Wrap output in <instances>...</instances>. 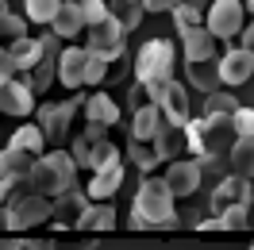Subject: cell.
<instances>
[{
    "mask_svg": "<svg viewBox=\"0 0 254 250\" xmlns=\"http://www.w3.org/2000/svg\"><path fill=\"white\" fill-rule=\"evenodd\" d=\"M177 208H174V192L166 188L162 177H143L139 181V192H135V204H131V227L139 231H158V227H177Z\"/></svg>",
    "mask_w": 254,
    "mask_h": 250,
    "instance_id": "obj_1",
    "label": "cell"
},
{
    "mask_svg": "<svg viewBox=\"0 0 254 250\" xmlns=\"http://www.w3.org/2000/svg\"><path fill=\"white\" fill-rule=\"evenodd\" d=\"M235 142V131H231V116H200V120H189L185 124V146L200 158V170L204 166H216Z\"/></svg>",
    "mask_w": 254,
    "mask_h": 250,
    "instance_id": "obj_2",
    "label": "cell"
},
{
    "mask_svg": "<svg viewBox=\"0 0 254 250\" xmlns=\"http://www.w3.org/2000/svg\"><path fill=\"white\" fill-rule=\"evenodd\" d=\"M69 188H77V166L69 150H47L43 158L31 162V173H27V192H39L47 200H58Z\"/></svg>",
    "mask_w": 254,
    "mask_h": 250,
    "instance_id": "obj_3",
    "label": "cell"
},
{
    "mask_svg": "<svg viewBox=\"0 0 254 250\" xmlns=\"http://www.w3.org/2000/svg\"><path fill=\"white\" fill-rule=\"evenodd\" d=\"M174 43L170 39H150L139 47L135 54V81L150 89V85H166V81H174Z\"/></svg>",
    "mask_w": 254,
    "mask_h": 250,
    "instance_id": "obj_4",
    "label": "cell"
},
{
    "mask_svg": "<svg viewBox=\"0 0 254 250\" xmlns=\"http://www.w3.org/2000/svg\"><path fill=\"white\" fill-rule=\"evenodd\" d=\"M81 104H85V96L73 93L65 100H58V104H43L39 108V131H43L47 146L62 150V142L69 139V127H73V116L81 112Z\"/></svg>",
    "mask_w": 254,
    "mask_h": 250,
    "instance_id": "obj_5",
    "label": "cell"
},
{
    "mask_svg": "<svg viewBox=\"0 0 254 250\" xmlns=\"http://www.w3.org/2000/svg\"><path fill=\"white\" fill-rule=\"evenodd\" d=\"M8 212V231H27L35 223H47L54 216V200L39 196V192H16L8 204H0Z\"/></svg>",
    "mask_w": 254,
    "mask_h": 250,
    "instance_id": "obj_6",
    "label": "cell"
},
{
    "mask_svg": "<svg viewBox=\"0 0 254 250\" xmlns=\"http://www.w3.org/2000/svg\"><path fill=\"white\" fill-rule=\"evenodd\" d=\"M146 96H150V104L162 112V120L174 127H185L192 120L189 116V89L181 85V81H166V85H150V89H143Z\"/></svg>",
    "mask_w": 254,
    "mask_h": 250,
    "instance_id": "obj_7",
    "label": "cell"
},
{
    "mask_svg": "<svg viewBox=\"0 0 254 250\" xmlns=\"http://www.w3.org/2000/svg\"><path fill=\"white\" fill-rule=\"evenodd\" d=\"M31 154L23 150H0V204H8L16 192H27V173H31Z\"/></svg>",
    "mask_w": 254,
    "mask_h": 250,
    "instance_id": "obj_8",
    "label": "cell"
},
{
    "mask_svg": "<svg viewBox=\"0 0 254 250\" xmlns=\"http://www.w3.org/2000/svg\"><path fill=\"white\" fill-rule=\"evenodd\" d=\"M204 27L212 39H235L243 31V0H212L204 12Z\"/></svg>",
    "mask_w": 254,
    "mask_h": 250,
    "instance_id": "obj_9",
    "label": "cell"
},
{
    "mask_svg": "<svg viewBox=\"0 0 254 250\" xmlns=\"http://www.w3.org/2000/svg\"><path fill=\"white\" fill-rule=\"evenodd\" d=\"M39 39H43V58L23 73V81H27V89H31V93H47L50 85H54V77H58V54H62L58 43H62V39H58L54 31H50V35H39Z\"/></svg>",
    "mask_w": 254,
    "mask_h": 250,
    "instance_id": "obj_10",
    "label": "cell"
},
{
    "mask_svg": "<svg viewBox=\"0 0 254 250\" xmlns=\"http://www.w3.org/2000/svg\"><path fill=\"white\" fill-rule=\"evenodd\" d=\"M85 50L100 54L104 62H120L124 58V27L116 19H104L96 27H85Z\"/></svg>",
    "mask_w": 254,
    "mask_h": 250,
    "instance_id": "obj_11",
    "label": "cell"
},
{
    "mask_svg": "<svg viewBox=\"0 0 254 250\" xmlns=\"http://www.w3.org/2000/svg\"><path fill=\"white\" fill-rule=\"evenodd\" d=\"M0 112L4 116H31L35 112V93L27 89L23 77H0Z\"/></svg>",
    "mask_w": 254,
    "mask_h": 250,
    "instance_id": "obj_12",
    "label": "cell"
},
{
    "mask_svg": "<svg viewBox=\"0 0 254 250\" xmlns=\"http://www.w3.org/2000/svg\"><path fill=\"white\" fill-rule=\"evenodd\" d=\"M251 200H254V192L243 177H223L220 185H216V192H212V212L223 216L231 208H251Z\"/></svg>",
    "mask_w": 254,
    "mask_h": 250,
    "instance_id": "obj_13",
    "label": "cell"
},
{
    "mask_svg": "<svg viewBox=\"0 0 254 250\" xmlns=\"http://www.w3.org/2000/svg\"><path fill=\"white\" fill-rule=\"evenodd\" d=\"M216 69H220V85H243L254 73V54H247L243 47H227L216 58Z\"/></svg>",
    "mask_w": 254,
    "mask_h": 250,
    "instance_id": "obj_14",
    "label": "cell"
},
{
    "mask_svg": "<svg viewBox=\"0 0 254 250\" xmlns=\"http://www.w3.org/2000/svg\"><path fill=\"white\" fill-rule=\"evenodd\" d=\"M200 162H189V158H177V162H170V170H166V188L174 192V200L177 196H192L196 192V185H200Z\"/></svg>",
    "mask_w": 254,
    "mask_h": 250,
    "instance_id": "obj_15",
    "label": "cell"
},
{
    "mask_svg": "<svg viewBox=\"0 0 254 250\" xmlns=\"http://www.w3.org/2000/svg\"><path fill=\"white\" fill-rule=\"evenodd\" d=\"M85 62H89V50L85 47H65L58 54V81H62L69 93H77L85 85Z\"/></svg>",
    "mask_w": 254,
    "mask_h": 250,
    "instance_id": "obj_16",
    "label": "cell"
},
{
    "mask_svg": "<svg viewBox=\"0 0 254 250\" xmlns=\"http://www.w3.org/2000/svg\"><path fill=\"white\" fill-rule=\"evenodd\" d=\"M4 50V58H8V65H12V73H27L39 58H43V39H31V35H23V39H16V43H8Z\"/></svg>",
    "mask_w": 254,
    "mask_h": 250,
    "instance_id": "obj_17",
    "label": "cell"
},
{
    "mask_svg": "<svg viewBox=\"0 0 254 250\" xmlns=\"http://www.w3.org/2000/svg\"><path fill=\"white\" fill-rule=\"evenodd\" d=\"M181 35V47H185V62H212L216 58V39L208 35V27H189Z\"/></svg>",
    "mask_w": 254,
    "mask_h": 250,
    "instance_id": "obj_18",
    "label": "cell"
},
{
    "mask_svg": "<svg viewBox=\"0 0 254 250\" xmlns=\"http://www.w3.org/2000/svg\"><path fill=\"white\" fill-rule=\"evenodd\" d=\"M85 208H89V192H81V188H69L65 196L54 200V223H62V227H77L81 216H85Z\"/></svg>",
    "mask_w": 254,
    "mask_h": 250,
    "instance_id": "obj_19",
    "label": "cell"
},
{
    "mask_svg": "<svg viewBox=\"0 0 254 250\" xmlns=\"http://www.w3.org/2000/svg\"><path fill=\"white\" fill-rule=\"evenodd\" d=\"M50 31L58 35V39H77V35H85V12H81V0H62L58 16H54V23H50Z\"/></svg>",
    "mask_w": 254,
    "mask_h": 250,
    "instance_id": "obj_20",
    "label": "cell"
},
{
    "mask_svg": "<svg viewBox=\"0 0 254 250\" xmlns=\"http://www.w3.org/2000/svg\"><path fill=\"white\" fill-rule=\"evenodd\" d=\"M81 108H85V120H89V124H100V127L120 124V104H116L104 89H100V93H89Z\"/></svg>",
    "mask_w": 254,
    "mask_h": 250,
    "instance_id": "obj_21",
    "label": "cell"
},
{
    "mask_svg": "<svg viewBox=\"0 0 254 250\" xmlns=\"http://www.w3.org/2000/svg\"><path fill=\"white\" fill-rule=\"evenodd\" d=\"M116 227V208H112V200H89V208H85V216H81L77 231L85 235H96V231H112Z\"/></svg>",
    "mask_w": 254,
    "mask_h": 250,
    "instance_id": "obj_22",
    "label": "cell"
},
{
    "mask_svg": "<svg viewBox=\"0 0 254 250\" xmlns=\"http://www.w3.org/2000/svg\"><path fill=\"white\" fill-rule=\"evenodd\" d=\"M162 127V112L154 104H143V108L131 112V142H150Z\"/></svg>",
    "mask_w": 254,
    "mask_h": 250,
    "instance_id": "obj_23",
    "label": "cell"
},
{
    "mask_svg": "<svg viewBox=\"0 0 254 250\" xmlns=\"http://www.w3.org/2000/svg\"><path fill=\"white\" fill-rule=\"evenodd\" d=\"M150 146H154V154H158V162H166V158H177L181 150H185V127H174L162 120L158 135L150 139Z\"/></svg>",
    "mask_w": 254,
    "mask_h": 250,
    "instance_id": "obj_24",
    "label": "cell"
},
{
    "mask_svg": "<svg viewBox=\"0 0 254 250\" xmlns=\"http://www.w3.org/2000/svg\"><path fill=\"white\" fill-rule=\"evenodd\" d=\"M120 185H124V162H116L108 170L93 173V181H89V200H112Z\"/></svg>",
    "mask_w": 254,
    "mask_h": 250,
    "instance_id": "obj_25",
    "label": "cell"
},
{
    "mask_svg": "<svg viewBox=\"0 0 254 250\" xmlns=\"http://www.w3.org/2000/svg\"><path fill=\"white\" fill-rule=\"evenodd\" d=\"M8 150H23V154H31V158H43V154H47V139H43L39 124L16 127V131H12V139H8Z\"/></svg>",
    "mask_w": 254,
    "mask_h": 250,
    "instance_id": "obj_26",
    "label": "cell"
},
{
    "mask_svg": "<svg viewBox=\"0 0 254 250\" xmlns=\"http://www.w3.org/2000/svg\"><path fill=\"white\" fill-rule=\"evenodd\" d=\"M227 158H231V177L251 181L254 177V135L251 139H235L231 150H227Z\"/></svg>",
    "mask_w": 254,
    "mask_h": 250,
    "instance_id": "obj_27",
    "label": "cell"
},
{
    "mask_svg": "<svg viewBox=\"0 0 254 250\" xmlns=\"http://www.w3.org/2000/svg\"><path fill=\"white\" fill-rule=\"evenodd\" d=\"M185 73H189V85H196L200 93H220V69L216 62H185Z\"/></svg>",
    "mask_w": 254,
    "mask_h": 250,
    "instance_id": "obj_28",
    "label": "cell"
},
{
    "mask_svg": "<svg viewBox=\"0 0 254 250\" xmlns=\"http://www.w3.org/2000/svg\"><path fill=\"white\" fill-rule=\"evenodd\" d=\"M108 12H112V19L124 27V35L135 31V27L143 23V4H139V0H108Z\"/></svg>",
    "mask_w": 254,
    "mask_h": 250,
    "instance_id": "obj_29",
    "label": "cell"
},
{
    "mask_svg": "<svg viewBox=\"0 0 254 250\" xmlns=\"http://www.w3.org/2000/svg\"><path fill=\"white\" fill-rule=\"evenodd\" d=\"M31 250H93V235H47L35 239Z\"/></svg>",
    "mask_w": 254,
    "mask_h": 250,
    "instance_id": "obj_30",
    "label": "cell"
},
{
    "mask_svg": "<svg viewBox=\"0 0 254 250\" xmlns=\"http://www.w3.org/2000/svg\"><path fill=\"white\" fill-rule=\"evenodd\" d=\"M58 8H62V0H23V19H31V23H54L58 16Z\"/></svg>",
    "mask_w": 254,
    "mask_h": 250,
    "instance_id": "obj_31",
    "label": "cell"
},
{
    "mask_svg": "<svg viewBox=\"0 0 254 250\" xmlns=\"http://www.w3.org/2000/svg\"><path fill=\"white\" fill-rule=\"evenodd\" d=\"M127 158L135 162V170L143 173V177H150V170L158 166V154H154L150 142H131V139H127Z\"/></svg>",
    "mask_w": 254,
    "mask_h": 250,
    "instance_id": "obj_32",
    "label": "cell"
},
{
    "mask_svg": "<svg viewBox=\"0 0 254 250\" xmlns=\"http://www.w3.org/2000/svg\"><path fill=\"white\" fill-rule=\"evenodd\" d=\"M116 162H120V150H116V146L104 139V142H93V150H89V162H85V170L100 173V170H108V166H116Z\"/></svg>",
    "mask_w": 254,
    "mask_h": 250,
    "instance_id": "obj_33",
    "label": "cell"
},
{
    "mask_svg": "<svg viewBox=\"0 0 254 250\" xmlns=\"http://www.w3.org/2000/svg\"><path fill=\"white\" fill-rule=\"evenodd\" d=\"M235 112H239V100L231 93H223V89H220V93H208L204 96V116H235Z\"/></svg>",
    "mask_w": 254,
    "mask_h": 250,
    "instance_id": "obj_34",
    "label": "cell"
},
{
    "mask_svg": "<svg viewBox=\"0 0 254 250\" xmlns=\"http://www.w3.org/2000/svg\"><path fill=\"white\" fill-rule=\"evenodd\" d=\"M27 35V19L23 16H16L12 8L8 12H0V43L8 39V43H16V39H23Z\"/></svg>",
    "mask_w": 254,
    "mask_h": 250,
    "instance_id": "obj_35",
    "label": "cell"
},
{
    "mask_svg": "<svg viewBox=\"0 0 254 250\" xmlns=\"http://www.w3.org/2000/svg\"><path fill=\"white\" fill-rule=\"evenodd\" d=\"M81 12H85V27H96V23L112 19V12H108L104 0H81Z\"/></svg>",
    "mask_w": 254,
    "mask_h": 250,
    "instance_id": "obj_36",
    "label": "cell"
},
{
    "mask_svg": "<svg viewBox=\"0 0 254 250\" xmlns=\"http://www.w3.org/2000/svg\"><path fill=\"white\" fill-rule=\"evenodd\" d=\"M108 65H112V62H104L100 54H93V50H89V62H85V85H100V81L108 77Z\"/></svg>",
    "mask_w": 254,
    "mask_h": 250,
    "instance_id": "obj_37",
    "label": "cell"
},
{
    "mask_svg": "<svg viewBox=\"0 0 254 250\" xmlns=\"http://www.w3.org/2000/svg\"><path fill=\"white\" fill-rule=\"evenodd\" d=\"M231 131H235V139H251L254 135V108H239L231 116Z\"/></svg>",
    "mask_w": 254,
    "mask_h": 250,
    "instance_id": "obj_38",
    "label": "cell"
},
{
    "mask_svg": "<svg viewBox=\"0 0 254 250\" xmlns=\"http://www.w3.org/2000/svg\"><path fill=\"white\" fill-rule=\"evenodd\" d=\"M89 150H93V146H89V142L81 139H73V146H69V158H73V166H85V162H89Z\"/></svg>",
    "mask_w": 254,
    "mask_h": 250,
    "instance_id": "obj_39",
    "label": "cell"
},
{
    "mask_svg": "<svg viewBox=\"0 0 254 250\" xmlns=\"http://www.w3.org/2000/svg\"><path fill=\"white\" fill-rule=\"evenodd\" d=\"M81 139L89 142V146H93V142H104V139H108V127H100V124H89V127H85V135H81Z\"/></svg>",
    "mask_w": 254,
    "mask_h": 250,
    "instance_id": "obj_40",
    "label": "cell"
},
{
    "mask_svg": "<svg viewBox=\"0 0 254 250\" xmlns=\"http://www.w3.org/2000/svg\"><path fill=\"white\" fill-rule=\"evenodd\" d=\"M208 4H212V0H174V8H181V12H204ZM174 8H170V12H174Z\"/></svg>",
    "mask_w": 254,
    "mask_h": 250,
    "instance_id": "obj_41",
    "label": "cell"
},
{
    "mask_svg": "<svg viewBox=\"0 0 254 250\" xmlns=\"http://www.w3.org/2000/svg\"><path fill=\"white\" fill-rule=\"evenodd\" d=\"M239 39H243V50H247V54H254V19H251V23H243Z\"/></svg>",
    "mask_w": 254,
    "mask_h": 250,
    "instance_id": "obj_42",
    "label": "cell"
},
{
    "mask_svg": "<svg viewBox=\"0 0 254 250\" xmlns=\"http://www.w3.org/2000/svg\"><path fill=\"white\" fill-rule=\"evenodd\" d=\"M143 4V12H170L174 8V0H139Z\"/></svg>",
    "mask_w": 254,
    "mask_h": 250,
    "instance_id": "obj_43",
    "label": "cell"
},
{
    "mask_svg": "<svg viewBox=\"0 0 254 250\" xmlns=\"http://www.w3.org/2000/svg\"><path fill=\"white\" fill-rule=\"evenodd\" d=\"M0 250H23V247H19L12 235H0Z\"/></svg>",
    "mask_w": 254,
    "mask_h": 250,
    "instance_id": "obj_44",
    "label": "cell"
},
{
    "mask_svg": "<svg viewBox=\"0 0 254 250\" xmlns=\"http://www.w3.org/2000/svg\"><path fill=\"white\" fill-rule=\"evenodd\" d=\"M0 231H8V212L0 208Z\"/></svg>",
    "mask_w": 254,
    "mask_h": 250,
    "instance_id": "obj_45",
    "label": "cell"
},
{
    "mask_svg": "<svg viewBox=\"0 0 254 250\" xmlns=\"http://www.w3.org/2000/svg\"><path fill=\"white\" fill-rule=\"evenodd\" d=\"M0 12H8V0H0Z\"/></svg>",
    "mask_w": 254,
    "mask_h": 250,
    "instance_id": "obj_46",
    "label": "cell"
},
{
    "mask_svg": "<svg viewBox=\"0 0 254 250\" xmlns=\"http://www.w3.org/2000/svg\"><path fill=\"white\" fill-rule=\"evenodd\" d=\"M243 8H251V12H254V0H247V4H243Z\"/></svg>",
    "mask_w": 254,
    "mask_h": 250,
    "instance_id": "obj_47",
    "label": "cell"
},
{
    "mask_svg": "<svg viewBox=\"0 0 254 250\" xmlns=\"http://www.w3.org/2000/svg\"><path fill=\"white\" fill-rule=\"evenodd\" d=\"M251 250H254V243H251Z\"/></svg>",
    "mask_w": 254,
    "mask_h": 250,
    "instance_id": "obj_48",
    "label": "cell"
},
{
    "mask_svg": "<svg viewBox=\"0 0 254 250\" xmlns=\"http://www.w3.org/2000/svg\"><path fill=\"white\" fill-rule=\"evenodd\" d=\"M251 108H254V104H251Z\"/></svg>",
    "mask_w": 254,
    "mask_h": 250,
    "instance_id": "obj_49",
    "label": "cell"
}]
</instances>
